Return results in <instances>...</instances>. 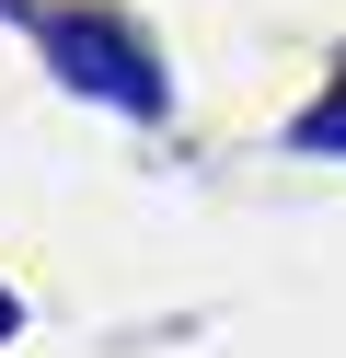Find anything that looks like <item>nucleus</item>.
Returning a JSON list of instances; mask_svg holds the SVG:
<instances>
[{"instance_id":"obj_1","label":"nucleus","mask_w":346,"mask_h":358,"mask_svg":"<svg viewBox=\"0 0 346 358\" xmlns=\"http://www.w3.org/2000/svg\"><path fill=\"white\" fill-rule=\"evenodd\" d=\"M0 12L46 35V58H58V81H69V93L115 104V116H138V127H161V116H173V81H161V58L138 47L115 12H81V0H0Z\"/></svg>"},{"instance_id":"obj_2","label":"nucleus","mask_w":346,"mask_h":358,"mask_svg":"<svg viewBox=\"0 0 346 358\" xmlns=\"http://www.w3.org/2000/svg\"><path fill=\"white\" fill-rule=\"evenodd\" d=\"M289 150H312V162H346V70L323 81V104H300V127H289Z\"/></svg>"},{"instance_id":"obj_3","label":"nucleus","mask_w":346,"mask_h":358,"mask_svg":"<svg viewBox=\"0 0 346 358\" xmlns=\"http://www.w3.org/2000/svg\"><path fill=\"white\" fill-rule=\"evenodd\" d=\"M12 324H23V312H12V289H0V335H12Z\"/></svg>"}]
</instances>
